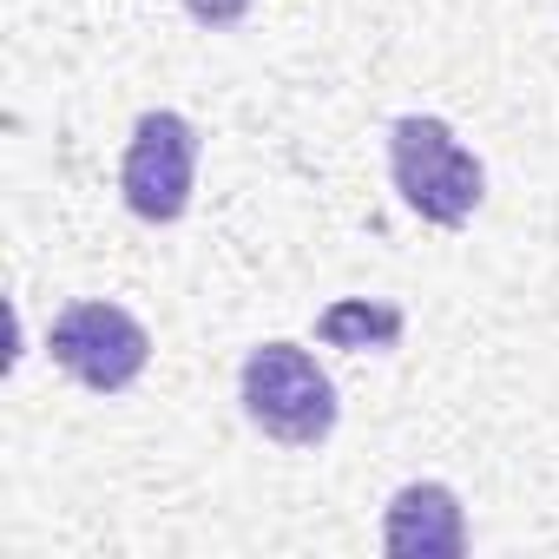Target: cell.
<instances>
[{"instance_id": "obj_1", "label": "cell", "mask_w": 559, "mask_h": 559, "mask_svg": "<svg viewBox=\"0 0 559 559\" xmlns=\"http://www.w3.org/2000/svg\"><path fill=\"white\" fill-rule=\"evenodd\" d=\"M237 402H243L250 428L270 435L276 448H323L343 415L336 382L323 376V362L304 343H257L243 356Z\"/></svg>"}, {"instance_id": "obj_2", "label": "cell", "mask_w": 559, "mask_h": 559, "mask_svg": "<svg viewBox=\"0 0 559 559\" xmlns=\"http://www.w3.org/2000/svg\"><path fill=\"white\" fill-rule=\"evenodd\" d=\"M389 171H395V191L415 217L441 224V230H461L480 198H487V171L480 158L454 139L448 119L435 112H408L389 126Z\"/></svg>"}, {"instance_id": "obj_3", "label": "cell", "mask_w": 559, "mask_h": 559, "mask_svg": "<svg viewBox=\"0 0 559 559\" xmlns=\"http://www.w3.org/2000/svg\"><path fill=\"white\" fill-rule=\"evenodd\" d=\"M47 356L93 395H126L152 362V330L119 304H67L47 330Z\"/></svg>"}, {"instance_id": "obj_4", "label": "cell", "mask_w": 559, "mask_h": 559, "mask_svg": "<svg viewBox=\"0 0 559 559\" xmlns=\"http://www.w3.org/2000/svg\"><path fill=\"white\" fill-rule=\"evenodd\" d=\"M198 126L171 106L145 112L126 139V165H119V191L132 204V217L145 224H178L191 211V191H198Z\"/></svg>"}, {"instance_id": "obj_5", "label": "cell", "mask_w": 559, "mask_h": 559, "mask_svg": "<svg viewBox=\"0 0 559 559\" xmlns=\"http://www.w3.org/2000/svg\"><path fill=\"white\" fill-rule=\"evenodd\" d=\"M382 546L395 559H461L467 552L461 493L441 487V480H408L382 513Z\"/></svg>"}, {"instance_id": "obj_6", "label": "cell", "mask_w": 559, "mask_h": 559, "mask_svg": "<svg viewBox=\"0 0 559 559\" xmlns=\"http://www.w3.org/2000/svg\"><path fill=\"white\" fill-rule=\"evenodd\" d=\"M408 330L402 304H382V297H343L317 317V343L323 349H395Z\"/></svg>"}, {"instance_id": "obj_7", "label": "cell", "mask_w": 559, "mask_h": 559, "mask_svg": "<svg viewBox=\"0 0 559 559\" xmlns=\"http://www.w3.org/2000/svg\"><path fill=\"white\" fill-rule=\"evenodd\" d=\"M250 8H257V0H185V14H191L198 27H211V34H230Z\"/></svg>"}]
</instances>
